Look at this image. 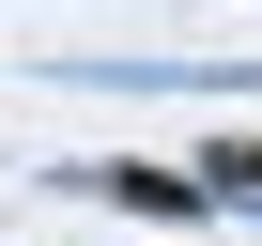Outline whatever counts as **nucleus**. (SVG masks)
<instances>
[{"mask_svg":"<svg viewBox=\"0 0 262 246\" xmlns=\"http://www.w3.org/2000/svg\"><path fill=\"white\" fill-rule=\"evenodd\" d=\"M216 185H247V200H262V139H216Z\"/></svg>","mask_w":262,"mask_h":246,"instance_id":"f257e3e1","label":"nucleus"}]
</instances>
